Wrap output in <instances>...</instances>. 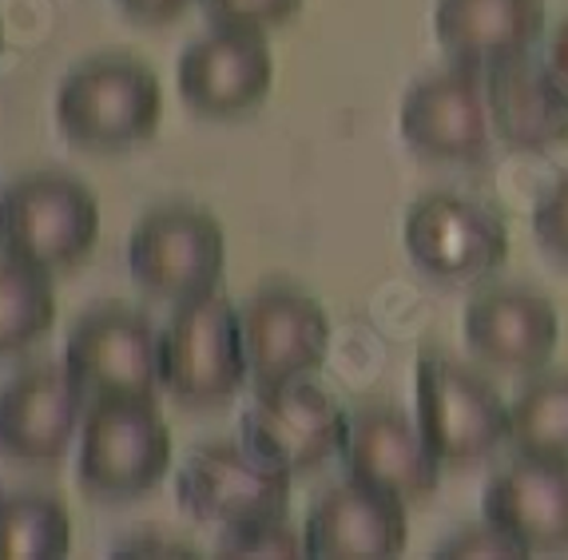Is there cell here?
I'll return each instance as SVG.
<instances>
[{"instance_id": "cell-1", "label": "cell", "mask_w": 568, "mask_h": 560, "mask_svg": "<svg viewBox=\"0 0 568 560\" xmlns=\"http://www.w3.org/2000/svg\"><path fill=\"white\" fill-rule=\"evenodd\" d=\"M163 120V88L152 68L123 52L80 60L57 88V128L84 152H128Z\"/></svg>"}, {"instance_id": "cell-2", "label": "cell", "mask_w": 568, "mask_h": 560, "mask_svg": "<svg viewBox=\"0 0 568 560\" xmlns=\"http://www.w3.org/2000/svg\"><path fill=\"white\" fill-rule=\"evenodd\" d=\"M100 238V203L68 172H29L0 187V255L64 275L92 255Z\"/></svg>"}, {"instance_id": "cell-3", "label": "cell", "mask_w": 568, "mask_h": 560, "mask_svg": "<svg viewBox=\"0 0 568 560\" xmlns=\"http://www.w3.org/2000/svg\"><path fill=\"white\" fill-rule=\"evenodd\" d=\"M171 469V426L155 398H95L77 437V481L100 501H135Z\"/></svg>"}, {"instance_id": "cell-4", "label": "cell", "mask_w": 568, "mask_h": 560, "mask_svg": "<svg viewBox=\"0 0 568 560\" xmlns=\"http://www.w3.org/2000/svg\"><path fill=\"white\" fill-rule=\"evenodd\" d=\"M251 381L239 330V306L207 291L175 303L160 326V386L191 409L223 406Z\"/></svg>"}, {"instance_id": "cell-5", "label": "cell", "mask_w": 568, "mask_h": 560, "mask_svg": "<svg viewBox=\"0 0 568 560\" xmlns=\"http://www.w3.org/2000/svg\"><path fill=\"white\" fill-rule=\"evenodd\" d=\"M227 266L219 218L191 203H163L140 215L128 235V271L148 298L187 303L215 291Z\"/></svg>"}, {"instance_id": "cell-6", "label": "cell", "mask_w": 568, "mask_h": 560, "mask_svg": "<svg viewBox=\"0 0 568 560\" xmlns=\"http://www.w3.org/2000/svg\"><path fill=\"white\" fill-rule=\"evenodd\" d=\"M417 426L442 466H477L509 441V401L474 366L426 354L417 362Z\"/></svg>"}, {"instance_id": "cell-7", "label": "cell", "mask_w": 568, "mask_h": 560, "mask_svg": "<svg viewBox=\"0 0 568 560\" xmlns=\"http://www.w3.org/2000/svg\"><path fill=\"white\" fill-rule=\"evenodd\" d=\"M60 362L84 398H155L160 394V326L135 306L100 303L72 323Z\"/></svg>"}, {"instance_id": "cell-8", "label": "cell", "mask_w": 568, "mask_h": 560, "mask_svg": "<svg viewBox=\"0 0 568 560\" xmlns=\"http://www.w3.org/2000/svg\"><path fill=\"white\" fill-rule=\"evenodd\" d=\"M291 481L294 477L286 469L263 461L243 437L239 441H207L180 461L175 501L191 521L231 529V525L286 513Z\"/></svg>"}, {"instance_id": "cell-9", "label": "cell", "mask_w": 568, "mask_h": 560, "mask_svg": "<svg viewBox=\"0 0 568 560\" xmlns=\"http://www.w3.org/2000/svg\"><path fill=\"white\" fill-rule=\"evenodd\" d=\"M346 421L351 414L323 386H314L311 378H294L258 389L239 429L263 461L286 469L291 477H303L342 454Z\"/></svg>"}, {"instance_id": "cell-10", "label": "cell", "mask_w": 568, "mask_h": 560, "mask_svg": "<svg viewBox=\"0 0 568 560\" xmlns=\"http://www.w3.org/2000/svg\"><path fill=\"white\" fill-rule=\"evenodd\" d=\"M406 251L437 283H481L509 258V227L485 203L429 191L406 215Z\"/></svg>"}, {"instance_id": "cell-11", "label": "cell", "mask_w": 568, "mask_h": 560, "mask_svg": "<svg viewBox=\"0 0 568 560\" xmlns=\"http://www.w3.org/2000/svg\"><path fill=\"white\" fill-rule=\"evenodd\" d=\"M88 398L64 362H29L0 386V454L17 466H57L84 426Z\"/></svg>"}, {"instance_id": "cell-12", "label": "cell", "mask_w": 568, "mask_h": 560, "mask_svg": "<svg viewBox=\"0 0 568 560\" xmlns=\"http://www.w3.org/2000/svg\"><path fill=\"white\" fill-rule=\"evenodd\" d=\"M246 370L255 389L311 378L331 350V318L298 286H263L239 306Z\"/></svg>"}, {"instance_id": "cell-13", "label": "cell", "mask_w": 568, "mask_h": 560, "mask_svg": "<svg viewBox=\"0 0 568 560\" xmlns=\"http://www.w3.org/2000/svg\"><path fill=\"white\" fill-rule=\"evenodd\" d=\"M175 84L191 112L231 120L258 108L275 84V57L266 32L211 24L175 60Z\"/></svg>"}, {"instance_id": "cell-14", "label": "cell", "mask_w": 568, "mask_h": 560, "mask_svg": "<svg viewBox=\"0 0 568 560\" xmlns=\"http://www.w3.org/2000/svg\"><path fill=\"white\" fill-rule=\"evenodd\" d=\"M398 124L409 147L429 163L485 160L493 143L485 77L465 64L422 77L402 100Z\"/></svg>"}, {"instance_id": "cell-15", "label": "cell", "mask_w": 568, "mask_h": 560, "mask_svg": "<svg viewBox=\"0 0 568 560\" xmlns=\"http://www.w3.org/2000/svg\"><path fill=\"white\" fill-rule=\"evenodd\" d=\"M342 461L354 481L374 485L406 505L426 501L442 481V457L429 449L422 426L378 401L351 409Z\"/></svg>"}, {"instance_id": "cell-16", "label": "cell", "mask_w": 568, "mask_h": 560, "mask_svg": "<svg viewBox=\"0 0 568 560\" xmlns=\"http://www.w3.org/2000/svg\"><path fill=\"white\" fill-rule=\"evenodd\" d=\"M462 330L485 366L505 374H537L557 350L560 318L549 298L529 286H489L469 298Z\"/></svg>"}, {"instance_id": "cell-17", "label": "cell", "mask_w": 568, "mask_h": 560, "mask_svg": "<svg viewBox=\"0 0 568 560\" xmlns=\"http://www.w3.org/2000/svg\"><path fill=\"white\" fill-rule=\"evenodd\" d=\"M303 537H306V557H318V560L394 557L409 541L406 501L351 477V481L331 485L311 505Z\"/></svg>"}, {"instance_id": "cell-18", "label": "cell", "mask_w": 568, "mask_h": 560, "mask_svg": "<svg viewBox=\"0 0 568 560\" xmlns=\"http://www.w3.org/2000/svg\"><path fill=\"white\" fill-rule=\"evenodd\" d=\"M481 509L521 552H568V466L517 454L489 477Z\"/></svg>"}, {"instance_id": "cell-19", "label": "cell", "mask_w": 568, "mask_h": 560, "mask_svg": "<svg viewBox=\"0 0 568 560\" xmlns=\"http://www.w3.org/2000/svg\"><path fill=\"white\" fill-rule=\"evenodd\" d=\"M493 132L513 152H549L568 140V84L549 64L525 57L485 68Z\"/></svg>"}, {"instance_id": "cell-20", "label": "cell", "mask_w": 568, "mask_h": 560, "mask_svg": "<svg viewBox=\"0 0 568 560\" xmlns=\"http://www.w3.org/2000/svg\"><path fill=\"white\" fill-rule=\"evenodd\" d=\"M545 0H437L434 32L454 64L485 68L525 57L545 32Z\"/></svg>"}, {"instance_id": "cell-21", "label": "cell", "mask_w": 568, "mask_h": 560, "mask_svg": "<svg viewBox=\"0 0 568 560\" xmlns=\"http://www.w3.org/2000/svg\"><path fill=\"white\" fill-rule=\"evenodd\" d=\"M72 552V513L44 489L0 493V560H60Z\"/></svg>"}, {"instance_id": "cell-22", "label": "cell", "mask_w": 568, "mask_h": 560, "mask_svg": "<svg viewBox=\"0 0 568 560\" xmlns=\"http://www.w3.org/2000/svg\"><path fill=\"white\" fill-rule=\"evenodd\" d=\"M509 446L568 466V374H537L509 401Z\"/></svg>"}, {"instance_id": "cell-23", "label": "cell", "mask_w": 568, "mask_h": 560, "mask_svg": "<svg viewBox=\"0 0 568 560\" xmlns=\"http://www.w3.org/2000/svg\"><path fill=\"white\" fill-rule=\"evenodd\" d=\"M57 326L52 275L0 255V358L24 354Z\"/></svg>"}, {"instance_id": "cell-24", "label": "cell", "mask_w": 568, "mask_h": 560, "mask_svg": "<svg viewBox=\"0 0 568 560\" xmlns=\"http://www.w3.org/2000/svg\"><path fill=\"white\" fill-rule=\"evenodd\" d=\"M219 552L223 557H303L306 537L286 521V513H275L219 529Z\"/></svg>"}, {"instance_id": "cell-25", "label": "cell", "mask_w": 568, "mask_h": 560, "mask_svg": "<svg viewBox=\"0 0 568 560\" xmlns=\"http://www.w3.org/2000/svg\"><path fill=\"white\" fill-rule=\"evenodd\" d=\"M211 24H227V29H278L294 12L303 9V0H200Z\"/></svg>"}, {"instance_id": "cell-26", "label": "cell", "mask_w": 568, "mask_h": 560, "mask_svg": "<svg viewBox=\"0 0 568 560\" xmlns=\"http://www.w3.org/2000/svg\"><path fill=\"white\" fill-rule=\"evenodd\" d=\"M532 231L552 258L568 263V175L540 191L537 207H532Z\"/></svg>"}, {"instance_id": "cell-27", "label": "cell", "mask_w": 568, "mask_h": 560, "mask_svg": "<svg viewBox=\"0 0 568 560\" xmlns=\"http://www.w3.org/2000/svg\"><path fill=\"white\" fill-rule=\"evenodd\" d=\"M442 557H525V552L509 532L497 529L493 521H485V525H469V529L454 532V537L442 544Z\"/></svg>"}, {"instance_id": "cell-28", "label": "cell", "mask_w": 568, "mask_h": 560, "mask_svg": "<svg viewBox=\"0 0 568 560\" xmlns=\"http://www.w3.org/2000/svg\"><path fill=\"white\" fill-rule=\"evenodd\" d=\"M112 552L115 557H195V544L180 541V537H163V532H135Z\"/></svg>"}, {"instance_id": "cell-29", "label": "cell", "mask_w": 568, "mask_h": 560, "mask_svg": "<svg viewBox=\"0 0 568 560\" xmlns=\"http://www.w3.org/2000/svg\"><path fill=\"white\" fill-rule=\"evenodd\" d=\"M115 4L132 20H140V24H171V20L183 17L200 0H115Z\"/></svg>"}, {"instance_id": "cell-30", "label": "cell", "mask_w": 568, "mask_h": 560, "mask_svg": "<svg viewBox=\"0 0 568 560\" xmlns=\"http://www.w3.org/2000/svg\"><path fill=\"white\" fill-rule=\"evenodd\" d=\"M545 64H549L552 72H557V77L568 84V17L549 32V44H545Z\"/></svg>"}, {"instance_id": "cell-31", "label": "cell", "mask_w": 568, "mask_h": 560, "mask_svg": "<svg viewBox=\"0 0 568 560\" xmlns=\"http://www.w3.org/2000/svg\"><path fill=\"white\" fill-rule=\"evenodd\" d=\"M0 48H4V17H0Z\"/></svg>"}]
</instances>
